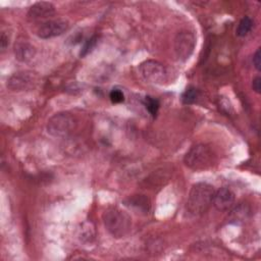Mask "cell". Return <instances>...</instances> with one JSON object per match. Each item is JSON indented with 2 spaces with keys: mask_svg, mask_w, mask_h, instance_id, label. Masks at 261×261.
Listing matches in <instances>:
<instances>
[{
  "mask_svg": "<svg viewBox=\"0 0 261 261\" xmlns=\"http://www.w3.org/2000/svg\"><path fill=\"white\" fill-rule=\"evenodd\" d=\"M253 64H254V67L258 71H260V69H261V52H260V49H257L256 52L253 55Z\"/></svg>",
  "mask_w": 261,
  "mask_h": 261,
  "instance_id": "ac0fdd59",
  "label": "cell"
},
{
  "mask_svg": "<svg viewBox=\"0 0 261 261\" xmlns=\"http://www.w3.org/2000/svg\"><path fill=\"white\" fill-rule=\"evenodd\" d=\"M55 13V6L51 2L46 1H40L33 4L29 11L28 16L32 19H40V18H46Z\"/></svg>",
  "mask_w": 261,
  "mask_h": 261,
  "instance_id": "8fae6325",
  "label": "cell"
},
{
  "mask_svg": "<svg viewBox=\"0 0 261 261\" xmlns=\"http://www.w3.org/2000/svg\"><path fill=\"white\" fill-rule=\"evenodd\" d=\"M102 220L107 231L116 239L126 237L132 229L129 215L116 207L106 209L102 214Z\"/></svg>",
  "mask_w": 261,
  "mask_h": 261,
  "instance_id": "7a4b0ae2",
  "label": "cell"
},
{
  "mask_svg": "<svg viewBox=\"0 0 261 261\" xmlns=\"http://www.w3.org/2000/svg\"><path fill=\"white\" fill-rule=\"evenodd\" d=\"M252 88H253V90L257 94L261 93V77L259 75H257L256 77L253 79V81H252Z\"/></svg>",
  "mask_w": 261,
  "mask_h": 261,
  "instance_id": "d6986e66",
  "label": "cell"
},
{
  "mask_svg": "<svg viewBox=\"0 0 261 261\" xmlns=\"http://www.w3.org/2000/svg\"><path fill=\"white\" fill-rule=\"evenodd\" d=\"M236 201L234 193L228 188H220L214 193L212 204L218 211L229 210Z\"/></svg>",
  "mask_w": 261,
  "mask_h": 261,
  "instance_id": "9c48e42d",
  "label": "cell"
},
{
  "mask_svg": "<svg viewBox=\"0 0 261 261\" xmlns=\"http://www.w3.org/2000/svg\"><path fill=\"white\" fill-rule=\"evenodd\" d=\"M13 52H14L15 59L18 60L19 62H29L32 59H34L37 54L36 47L33 46L30 42L24 40L17 41L14 44Z\"/></svg>",
  "mask_w": 261,
  "mask_h": 261,
  "instance_id": "30bf717a",
  "label": "cell"
},
{
  "mask_svg": "<svg viewBox=\"0 0 261 261\" xmlns=\"http://www.w3.org/2000/svg\"><path fill=\"white\" fill-rule=\"evenodd\" d=\"M69 28V22L63 18L49 19L43 22L37 30V36L41 39H51L65 33Z\"/></svg>",
  "mask_w": 261,
  "mask_h": 261,
  "instance_id": "ba28073f",
  "label": "cell"
},
{
  "mask_svg": "<svg viewBox=\"0 0 261 261\" xmlns=\"http://www.w3.org/2000/svg\"><path fill=\"white\" fill-rule=\"evenodd\" d=\"M127 205L129 207H137L139 209V211L146 212V211H148V208H149V201L147 198H145L141 195H138L133 198H129Z\"/></svg>",
  "mask_w": 261,
  "mask_h": 261,
  "instance_id": "4fadbf2b",
  "label": "cell"
},
{
  "mask_svg": "<svg viewBox=\"0 0 261 261\" xmlns=\"http://www.w3.org/2000/svg\"><path fill=\"white\" fill-rule=\"evenodd\" d=\"M216 160L215 153L206 144L193 145L184 157L185 164L193 170H205L210 168Z\"/></svg>",
  "mask_w": 261,
  "mask_h": 261,
  "instance_id": "3957f363",
  "label": "cell"
},
{
  "mask_svg": "<svg viewBox=\"0 0 261 261\" xmlns=\"http://www.w3.org/2000/svg\"><path fill=\"white\" fill-rule=\"evenodd\" d=\"M196 47V37L190 31H180L174 38L173 49L176 58L179 61H187Z\"/></svg>",
  "mask_w": 261,
  "mask_h": 261,
  "instance_id": "8992f818",
  "label": "cell"
},
{
  "mask_svg": "<svg viewBox=\"0 0 261 261\" xmlns=\"http://www.w3.org/2000/svg\"><path fill=\"white\" fill-rule=\"evenodd\" d=\"M145 106L152 116H155L159 109V101L153 97L147 96L145 98Z\"/></svg>",
  "mask_w": 261,
  "mask_h": 261,
  "instance_id": "9a60e30c",
  "label": "cell"
},
{
  "mask_svg": "<svg viewBox=\"0 0 261 261\" xmlns=\"http://www.w3.org/2000/svg\"><path fill=\"white\" fill-rule=\"evenodd\" d=\"M109 98L111 100L112 103L117 104V103H121L124 100V95L122 93V91L118 90V89H113L110 94H109Z\"/></svg>",
  "mask_w": 261,
  "mask_h": 261,
  "instance_id": "e0dca14e",
  "label": "cell"
},
{
  "mask_svg": "<svg viewBox=\"0 0 261 261\" xmlns=\"http://www.w3.org/2000/svg\"><path fill=\"white\" fill-rule=\"evenodd\" d=\"M214 188L207 182L195 184L189 193L187 209L193 216L203 215L211 206L214 196Z\"/></svg>",
  "mask_w": 261,
  "mask_h": 261,
  "instance_id": "6da1fadb",
  "label": "cell"
},
{
  "mask_svg": "<svg viewBox=\"0 0 261 261\" xmlns=\"http://www.w3.org/2000/svg\"><path fill=\"white\" fill-rule=\"evenodd\" d=\"M140 72L145 81L151 84L163 85L168 81L167 68L156 60H146L139 66Z\"/></svg>",
  "mask_w": 261,
  "mask_h": 261,
  "instance_id": "5b68a950",
  "label": "cell"
},
{
  "mask_svg": "<svg viewBox=\"0 0 261 261\" xmlns=\"http://www.w3.org/2000/svg\"><path fill=\"white\" fill-rule=\"evenodd\" d=\"M8 40H9V39H8V36L3 32V33L1 34V38H0V46H1L2 51H4V50L7 48L8 43H9Z\"/></svg>",
  "mask_w": 261,
  "mask_h": 261,
  "instance_id": "ffe728a7",
  "label": "cell"
},
{
  "mask_svg": "<svg viewBox=\"0 0 261 261\" xmlns=\"http://www.w3.org/2000/svg\"><path fill=\"white\" fill-rule=\"evenodd\" d=\"M39 82L36 72L33 71H17L7 80V88L11 91H27L35 88Z\"/></svg>",
  "mask_w": 261,
  "mask_h": 261,
  "instance_id": "52a82bcc",
  "label": "cell"
},
{
  "mask_svg": "<svg viewBox=\"0 0 261 261\" xmlns=\"http://www.w3.org/2000/svg\"><path fill=\"white\" fill-rule=\"evenodd\" d=\"M96 44H97V37H96V36H93L92 38H90L89 40L86 41V43H85L84 46L82 47V50H81V52H80V55H81L82 57L88 55V54L95 48Z\"/></svg>",
  "mask_w": 261,
  "mask_h": 261,
  "instance_id": "2e32d148",
  "label": "cell"
},
{
  "mask_svg": "<svg viewBox=\"0 0 261 261\" xmlns=\"http://www.w3.org/2000/svg\"><path fill=\"white\" fill-rule=\"evenodd\" d=\"M198 97H199V91L194 87H190L182 93L181 102L186 105H190L195 103Z\"/></svg>",
  "mask_w": 261,
  "mask_h": 261,
  "instance_id": "5bb4252c",
  "label": "cell"
},
{
  "mask_svg": "<svg viewBox=\"0 0 261 261\" xmlns=\"http://www.w3.org/2000/svg\"><path fill=\"white\" fill-rule=\"evenodd\" d=\"M76 126V120L73 115L68 112H58L52 115L46 125L47 133L54 138L68 137Z\"/></svg>",
  "mask_w": 261,
  "mask_h": 261,
  "instance_id": "277c9868",
  "label": "cell"
},
{
  "mask_svg": "<svg viewBox=\"0 0 261 261\" xmlns=\"http://www.w3.org/2000/svg\"><path fill=\"white\" fill-rule=\"evenodd\" d=\"M253 25H254V21H253V19L251 17H249V16L243 17L240 20V22L238 24V28L236 30L237 36H239V37L247 36L251 32Z\"/></svg>",
  "mask_w": 261,
  "mask_h": 261,
  "instance_id": "7c38bea8",
  "label": "cell"
}]
</instances>
